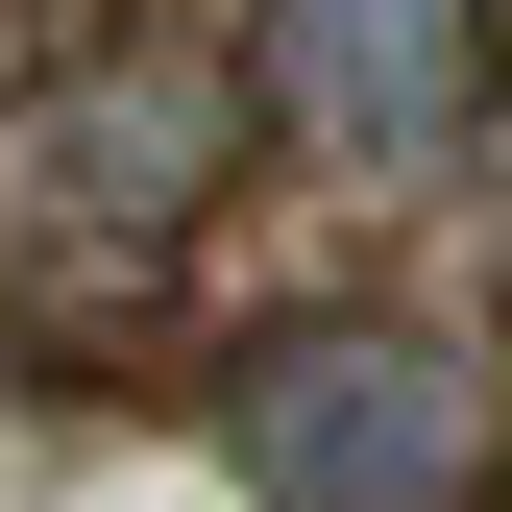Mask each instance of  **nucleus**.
Wrapping results in <instances>:
<instances>
[{"instance_id":"obj_1","label":"nucleus","mask_w":512,"mask_h":512,"mask_svg":"<svg viewBox=\"0 0 512 512\" xmlns=\"http://www.w3.org/2000/svg\"><path fill=\"white\" fill-rule=\"evenodd\" d=\"M220 464H244V512H464L488 488V391L415 317H293L220 391Z\"/></svg>"},{"instance_id":"obj_2","label":"nucleus","mask_w":512,"mask_h":512,"mask_svg":"<svg viewBox=\"0 0 512 512\" xmlns=\"http://www.w3.org/2000/svg\"><path fill=\"white\" fill-rule=\"evenodd\" d=\"M244 98L317 171H439L488 122V0H269L244 25Z\"/></svg>"},{"instance_id":"obj_3","label":"nucleus","mask_w":512,"mask_h":512,"mask_svg":"<svg viewBox=\"0 0 512 512\" xmlns=\"http://www.w3.org/2000/svg\"><path fill=\"white\" fill-rule=\"evenodd\" d=\"M244 122H269V98H244L220 49L122 25V49H74V74H49L25 196H74V220H122V244H147V220H196V196H220V147H244Z\"/></svg>"}]
</instances>
